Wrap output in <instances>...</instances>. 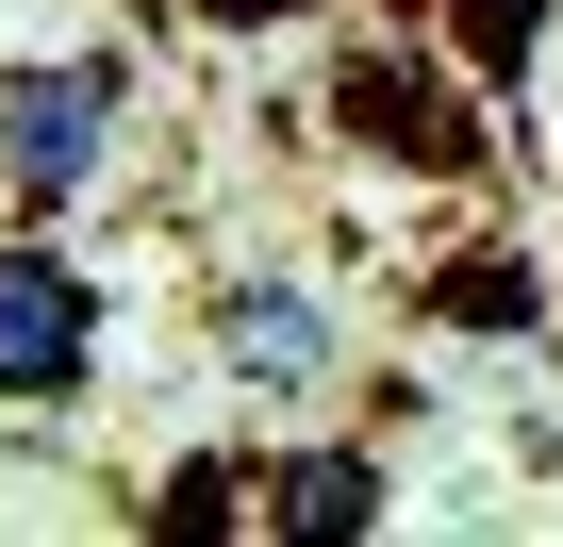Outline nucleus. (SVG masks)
<instances>
[{"label": "nucleus", "mask_w": 563, "mask_h": 547, "mask_svg": "<svg viewBox=\"0 0 563 547\" xmlns=\"http://www.w3.org/2000/svg\"><path fill=\"white\" fill-rule=\"evenodd\" d=\"M216 34H282V18H316V0H199Z\"/></svg>", "instance_id": "9"}, {"label": "nucleus", "mask_w": 563, "mask_h": 547, "mask_svg": "<svg viewBox=\"0 0 563 547\" xmlns=\"http://www.w3.org/2000/svg\"><path fill=\"white\" fill-rule=\"evenodd\" d=\"M415 18H431V51H448L481 100H514V84L547 67V0H415Z\"/></svg>", "instance_id": "6"}, {"label": "nucleus", "mask_w": 563, "mask_h": 547, "mask_svg": "<svg viewBox=\"0 0 563 547\" xmlns=\"http://www.w3.org/2000/svg\"><path fill=\"white\" fill-rule=\"evenodd\" d=\"M84 382H100V265L51 249V232H18L0 249V415H51Z\"/></svg>", "instance_id": "3"}, {"label": "nucleus", "mask_w": 563, "mask_h": 547, "mask_svg": "<svg viewBox=\"0 0 563 547\" xmlns=\"http://www.w3.org/2000/svg\"><path fill=\"white\" fill-rule=\"evenodd\" d=\"M117 133H133V84L117 67H0V199L18 216H67L100 166H117Z\"/></svg>", "instance_id": "2"}, {"label": "nucleus", "mask_w": 563, "mask_h": 547, "mask_svg": "<svg viewBox=\"0 0 563 547\" xmlns=\"http://www.w3.org/2000/svg\"><path fill=\"white\" fill-rule=\"evenodd\" d=\"M166 530H249V464H183L166 481Z\"/></svg>", "instance_id": "8"}, {"label": "nucleus", "mask_w": 563, "mask_h": 547, "mask_svg": "<svg viewBox=\"0 0 563 547\" xmlns=\"http://www.w3.org/2000/svg\"><path fill=\"white\" fill-rule=\"evenodd\" d=\"M332 133H349L365 166H415V183H481V166H497V117H481V84H464L431 34L349 51V67H332Z\"/></svg>", "instance_id": "1"}, {"label": "nucleus", "mask_w": 563, "mask_h": 547, "mask_svg": "<svg viewBox=\"0 0 563 547\" xmlns=\"http://www.w3.org/2000/svg\"><path fill=\"white\" fill-rule=\"evenodd\" d=\"M431 316H448V332H530V316H547V265H530V249H481V265L431 283Z\"/></svg>", "instance_id": "7"}, {"label": "nucleus", "mask_w": 563, "mask_h": 547, "mask_svg": "<svg viewBox=\"0 0 563 547\" xmlns=\"http://www.w3.org/2000/svg\"><path fill=\"white\" fill-rule=\"evenodd\" d=\"M332 365H349L332 283H299V265H249V283L216 299V382H249V398H316Z\"/></svg>", "instance_id": "4"}, {"label": "nucleus", "mask_w": 563, "mask_h": 547, "mask_svg": "<svg viewBox=\"0 0 563 547\" xmlns=\"http://www.w3.org/2000/svg\"><path fill=\"white\" fill-rule=\"evenodd\" d=\"M249 530L265 547H349V530H382V448H282V464H249Z\"/></svg>", "instance_id": "5"}]
</instances>
